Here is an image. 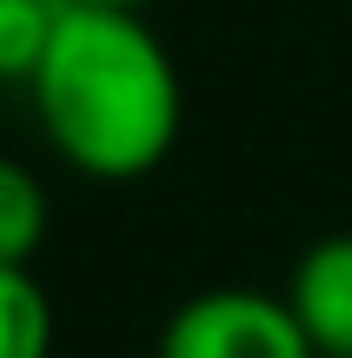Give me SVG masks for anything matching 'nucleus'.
<instances>
[{"label":"nucleus","instance_id":"1","mask_svg":"<svg viewBox=\"0 0 352 358\" xmlns=\"http://www.w3.org/2000/svg\"><path fill=\"white\" fill-rule=\"evenodd\" d=\"M47 146L87 179H146L186 120L167 40L127 7H66L40 73L27 80Z\"/></svg>","mask_w":352,"mask_h":358},{"label":"nucleus","instance_id":"2","mask_svg":"<svg viewBox=\"0 0 352 358\" xmlns=\"http://www.w3.org/2000/svg\"><path fill=\"white\" fill-rule=\"evenodd\" d=\"M153 358H313V345H306L286 292L213 285V292L173 306Z\"/></svg>","mask_w":352,"mask_h":358},{"label":"nucleus","instance_id":"3","mask_svg":"<svg viewBox=\"0 0 352 358\" xmlns=\"http://www.w3.org/2000/svg\"><path fill=\"white\" fill-rule=\"evenodd\" d=\"M286 306L313 358H352V232H326L293 259Z\"/></svg>","mask_w":352,"mask_h":358},{"label":"nucleus","instance_id":"4","mask_svg":"<svg viewBox=\"0 0 352 358\" xmlns=\"http://www.w3.org/2000/svg\"><path fill=\"white\" fill-rule=\"evenodd\" d=\"M0 358H53V306L34 266H0Z\"/></svg>","mask_w":352,"mask_h":358},{"label":"nucleus","instance_id":"5","mask_svg":"<svg viewBox=\"0 0 352 358\" xmlns=\"http://www.w3.org/2000/svg\"><path fill=\"white\" fill-rule=\"evenodd\" d=\"M40 245H47V186L20 159H0V266H34Z\"/></svg>","mask_w":352,"mask_h":358},{"label":"nucleus","instance_id":"6","mask_svg":"<svg viewBox=\"0 0 352 358\" xmlns=\"http://www.w3.org/2000/svg\"><path fill=\"white\" fill-rule=\"evenodd\" d=\"M60 0H0V80L27 87L60 34Z\"/></svg>","mask_w":352,"mask_h":358},{"label":"nucleus","instance_id":"7","mask_svg":"<svg viewBox=\"0 0 352 358\" xmlns=\"http://www.w3.org/2000/svg\"><path fill=\"white\" fill-rule=\"evenodd\" d=\"M60 7H127V13H146L153 0H60Z\"/></svg>","mask_w":352,"mask_h":358}]
</instances>
